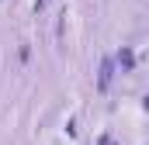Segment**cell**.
<instances>
[{
    "mask_svg": "<svg viewBox=\"0 0 149 145\" xmlns=\"http://www.w3.org/2000/svg\"><path fill=\"white\" fill-rule=\"evenodd\" d=\"M111 72H114V62H111V59H104L101 76H97V86H101V90H108V83H111Z\"/></svg>",
    "mask_w": 149,
    "mask_h": 145,
    "instance_id": "obj_1",
    "label": "cell"
},
{
    "mask_svg": "<svg viewBox=\"0 0 149 145\" xmlns=\"http://www.w3.org/2000/svg\"><path fill=\"white\" fill-rule=\"evenodd\" d=\"M118 66H121V69H132V66H135V55H132V48H121V52H118Z\"/></svg>",
    "mask_w": 149,
    "mask_h": 145,
    "instance_id": "obj_2",
    "label": "cell"
},
{
    "mask_svg": "<svg viewBox=\"0 0 149 145\" xmlns=\"http://www.w3.org/2000/svg\"><path fill=\"white\" fill-rule=\"evenodd\" d=\"M101 145H114V142H111V138H101Z\"/></svg>",
    "mask_w": 149,
    "mask_h": 145,
    "instance_id": "obj_3",
    "label": "cell"
}]
</instances>
